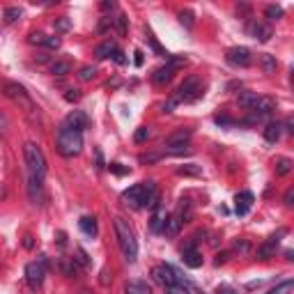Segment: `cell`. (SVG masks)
I'll return each instance as SVG.
<instances>
[{
  "label": "cell",
  "mask_w": 294,
  "mask_h": 294,
  "mask_svg": "<svg viewBox=\"0 0 294 294\" xmlns=\"http://www.w3.org/2000/svg\"><path fill=\"white\" fill-rule=\"evenodd\" d=\"M143 184H136L131 186V189H126L124 193H122V200H124V204H129V207H133V209H140V204H143Z\"/></svg>",
  "instance_id": "cell-11"
},
{
  "label": "cell",
  "mask_w": 294,
  "mask_h": 294,
  "mask_svg": "<svg viewBox=\"0 0 294 294\" xmlns=\"http://www.w3.org/2000/svg\"><path fill=\"white\" fill-rule=\"evenodd\" d=\"M115 51H117V44H115L113 39H106V42H101L95 48V55L99 60H106V58H113Z\"/></svg>",
  "instance_id": "cell-18"
},
{
  "label": "cell",
  "mask_w": 294,
  "mask_h": 294,
  "mask_svg": "<svg viewBox=\"0 0 294 294\" xmlns=\"http://www.w3.org/2000/svg\"><path fill=\"white\" fill-rule=\"evenodd\" d=\"M76 255H78V262H81V264H90V260H88V253H85L83 251V248H76Z\"/></svg>",
  "instance_id": "cell-48"
},
{
  "label": "cell",
  "mask_w": 294,
  "mask_h": 294,
  "mask_svg": "<svg viewBox=\"0 0 294 294\" xmlns=\"http://www.w3.org/2000/svg\"><path fill=\"white\" fill-rule=\"evenodd\" d=\"M292 159H288V156H281V159H276V175L278 177H285V175L292 173Z\"/></svg>",
  "instance_id": "cell-25"
},
{
  "label": "cell",
  "mask_w": 294,
  "mask_h": 294,
  "mask_svg": "<svg viewBox=\"0 0 294 294\" xmlns=\"http://www.w3.org/2000/svg\"><path fill=\"white\" fill-rule=\"evenodd\" d=\"M159 159H161V154H143L140 156L143 163H152V161H159Z\"/></svg>",
  "instance_id": "cell-50"
},
{
  "label": "cell",
  "mask_w": 294,
  "mask_h": 294,
  "mask_svg": "<svg viewBox=\"0 0 294 294\" xmlns=\"http://www.w3.org/2000/svg\"><path fill=\"white\" fill-rule=\"evenodd\" d=\"M7 129H9V122H7L5 113H2V110H0V133H5Z\"/></svg>",
  "instance_id": "cell-49"
},
{
  "label": "cell",
  "mask_w": 294,
  "mask_h": 294,
  "mask_svg": "<svg viewBox=\"0 0 294 294\" xmlns=\"http://www.w3.org/2000/svg\"><path fill=\"white\" fill-rule=\"evenodd\" d=\"M177 218H180L182 223H189L193 218V204L189 202V200H182L180 202V211H177Z\"/></svg>",
  "instance_id": "cell-27"
},
{
  "label": "cell",
  "mask_w": 294,
  "mask_h": 294,
  "mask_svg": "<svg viewBox=\"0 0 294 294\" xmlns=\"http://www.w3.org/2000/svg\"><path fill=\"white\" fill-rule=\"evenodd\" d=\"M163 223H166V209H163V207H156L154 216H152V223H150V230L152 232H156V234H161Z\"/></svg>",
  "instance_id": "cell-22"
},
{
  "label": "cell",
  "mask_w": 294,
  "mask_h": 294,
  "mask_svg": "<svg viewBox=\"0 0 294 294\" xmlns=\"http://www.w3.org/2000/svg\"><path fill=\"white\" fill-rule=\"evenodd\" d=\"M246 32L253 37V39H258V42H269L271 37H274V32H271V28L267 23H262V21H258V18H251L246 25Z\"/></svg>",
  "instance_id": "cell-9"
},
{
  "label": "cell",
  "mask_w": 294,
  "mask_h": 294,
  "mask_svg": "<svg viewBox=\"0 0 294 294\" xmlns=\"http://www.w3.org/2000/svg\"><path fill=\"white\" fill-rule=\"evenodd\" d=\"M283 136V124L281 122H269V124L264 126V140L271 145H276Z\"/></svg>",
  "instance_id": "cell-17"
},
{
  "label": "cell",
  "mask_w": 294,
  "mask_h": 294,
  "mask_svg": "<svg viewBox=\"0 0 294 294\" xmlns=\"http://www.w3.org/2000/svg\"><path fill=\"white\" fill-rule=\"evenodd\" d=\"M55 237H58V246L65 248V246H67V234H65V232H58Z\"/></svg>",
  "instance_id": "cell-56"
},
{
  "label": "cell",
  "mask_w": 294,
  "mask_h": 294,
  "mask_svg": "<svg viewBox=\"0 0 294 294\" xmlns=\"http://www.w3.org/2000/svg\"><path fill=\"white\" fill-rule=\"evenodd\" d=\"M150 136H152L150 129H147V126H140L138 131H136V136H133V138H136V143H145V140H150Z\"/></svg>",
  "instance_id": "cell-39"
},
{
  "label": "cell",
  "mask_w": 294,
  "mask_h": 294,
  "mask_svg": "<svg viewBox=\"0 0 294 294\" xmlns=\"http://www.w3.org/2000/svg\"><path fill=\"white\" fill-rule=\"evenodd\" d=\"M216 294H237V292H234V290L230 288V285H221V288L216 290Z\"/></svg>",
  "instance_id": "cell-54"
},
{
  "label": "cell",
  "mask_w": 294,
  "mask_h": 294,
  "mask_svg": "<svg viewBox=\"0 0 294 294\" xmlns=\"http://www.w3.org/2000/svg\"><path fill=\"white\" fill-rule=\"evenodd\" d=\"M113 25H115V30H117V35H126V28H129L126 14H117V16L113 18Z\"/></svg>",
  "instance_id": "cell-31"
},
{
  "label": "cell",
  "mask_w": 294,
  "mask_h": 294,
  "mask_svg": "<svg viewBox=\"0 0 294 294\" xmlns=\"http://www.w3.org/2000/svg\"><path fill=\"white\" fill-rule=\"evenodd\" d=\"M189 140H191V131L189 129H177L166 138L163 147H180V145H189Z\"/></svg>",
  "instance_id": "cell-15"
},
{
  "label": "cell",
  "mask_w": 294,
  "mask_h": 294,
  "mask_svg": "<svg viewBox=\"0 0 294 294\" xmlns=\"http://www.w3.org/2000/svg\"><path fill=\"white\" fill-rule=\"evenodd\" d=\"M214 122H216V124H221V126H230V124H234V120H230L228 115H216V117H214Z\"/></svg>",
  "instance_id": "cell-45"
},
{
  "label": "cell",
  "mask_w": 294,
  "mask_h": 294,
  "mask_svg": "<svg viewBox=\"0 0 294 294\" xmlns=\"http://www.w3.org/2000/svg\"><path fill=\"white\" fill-rule=\"evenodd\" d=\"M2 92H5V97H9L14 103H18L21 108H25L28 113H32L35 110V103H32V99H30V95L25 92V88L23 85H18V83H5L2 85Z\"/></svg>",
  "instance_id": "cell-5"
},
{
  "label": "cell",
  "mask_w": 294,
  "mask_h": 294,
  "mask_svg": "<svg viewBox=\"0 0 294 294\" xmlns=\"http://www.w3.org/2000/svg\"><path fill=\"white\" fill-rule=\"evenodd\" d=\"M115 228V237H117V244H120V251L124 255V260L129 264H133L138 260V241H136V234H133L131 225L124 221V218H115L113 221Z\"/></svg>",
  "instance_id": "cell-1"
},
{
  "label": "cell",
  "mask_w": 294,
  "mask_h": 294,
  "mask_svg": "<svg viewBox=\"0 0 294 294\" xmlns=\"http://www.w3.org/2000/svg\"><path fill=\"white\" fill-rule=\"evenodd\" d=\"M225 260H228V253H218L216 260H214V264H216V267H221V264L225 262Z\"/></svg>",
  "instance_id": "cell-55"
},
{
  "label": "cell",
  "mask_w": 294,
  "mask_h": 294,
  "mask_svg": "<svg viewBox=\"0 0 294 294\" xmlns=\"http://www.w3.org/2000/svg\"><path fill=\"white\" fill-rule=\"evenodd\" d=\"M292 200H294V189H292V186H290V189H288V193H285V204H288V207H292Z\"/></svg>",
  "instance_id": "cell-53"
},
{
  "label": "cell",
  "mask_w": 294,
  "mask_h": 294,
  "mask_svg": "<svg viewBox=\"0 0 294 294\" xmlns=\"http://www.w3.org/2000/svg\"><path fill=\"white\" fill-rule=\"evenodd\" d=\"M101 9H103V12H108V9H115V2H113V0H103V2H101Z\"/></svg>",
  "instance_id": "cell-57"
},
{
  "label": "cell",
  "mask_w": 294,
  "mask_h": 294,
  "mask_svg": "<svg viewBox=\"0 0 294 294\" xmlns=\"http://www.w3.org/2000/svg\"><path fill=\"white\" fill-rule=\"evenodd\" d=\"M95 74H97V67L88 65V67H83V69L78 72V78H81V81H92V78H95Z\"/></svg>",
  "instance_id": "cell-38"
},
{
  "label": "cell",
  "mask_w": 294,
  "mask_h": 294,
  "mask_svg": "<svg viewBox=\"0 0 294 294\" xmlns=\"http://www.w3.org/2000/svg\"><path fill=\"white\" fill-rule=\"evenodd\" d=\"M78 225H81V230H83L88 237H97V218L95 216H83L78 221Z\"/></svg>",
  "instance_id": "cell-24"
},
{
  "label": "cell",
  "mask_w": 294,
  "mask_h": 294,
  "mask_svg": "<svg viewBox=\"0 0 294 294\" xmlns=\"http://www.w3.org/2000/svg\"><path fill=\"white\" fill-rule=\"evenodd\" d=\"M168 65L173 67V69H177V67L186 65V58L184 55H168Z\"/></svg>",
  "instance_id": "cell-41"
},
{
  "label": "cell",
  "mask_w": 294,
  "mask_h": 294,
  "mask_svg": "<svg viewBox=\"0 0 294 294\" xmlns=\"http://www.w3.org/2000/svg\"><path fill=\"white\" fill-rule=\"evenodd\" d=\"M191 147L189 145H180V147H163V154H170V156H184V154H191Z\"/></svg>",
  "instance_id": "cell-32"
},
{
  "label": "cell",
  "mask_w": 294,
  "mask_h": 294,
  "mask_svg": "<svg viewBox=\"0 0 294 294\" xmlns=\"http://www.w3.org/2000/svg\"><path fill=\"white\" fill-rule=\"evenodd\" d=\"M260 95L258 92H241L239 95V106L241 108H246V110H253L255 108V103H258Z\"/></svg>",
  "instance_id": "cell-23"
},
{
  "label": "cell",
  "mask_w": 294,
  "mask_h": 294,
  "mask_svg": "<svg viewBox=\"0 0 294 294\" xmlns=\"http://www.w3.org/2000/svg\"><path fill=\"white\" fill-rule=\"evenodd\" d=\"M225 60H228L232 67H251L253 53L248 51L246 46H232V48H228V53H225Z\"/></svg>",
  "instance_id": "cell-8"
},
{
  "label": "cell",
  "mask_w": 294,
  "mask_h": 294,
  "mask_svg": "<svg viewBox=\"0 0 294 294\" xmlns=\"http://www.w3.org/2000/svg\"><path fill=\"white\" fill-rule=\"evenodd\" d=\"M95 156H97V168H99V170L106 168V163H103V156H101V150H95Z\"/></svg>",
  "instance_id": "cell-52"
},
{
  "label": "cell",
  "mask_w": 294,
  "mask_h": 294,
  "mask_svg": "<svg viewBox=\"0 0 294 294\" xmlns=\"http://www.w3.org/2000/svg\"><path fill=\"white\" fill-rule=\"evenodd\" d=\"M234 248H237V251H244V253H246V251H248V244H246V241H237V244H234Z\"/></svg>",
  "instance_id": "cell-60"
},
{
  "label": "cell",
  "mask_w": 294,
  "mask_h": 294,
  "mask_svg": "<svg viewBox=\"0 0 294 294\" xmlns=\"http://www.w3.org/2000/svg\"><path fill=\"white\" fill-rule=\"evenodd\" d=\"M28 196L35 204H39L44 200V182L35 180V177H28Z\"/></svg>",
  "instance_id": "cell-16"
},
{
  "label": "cell",
  "mask_w": 294,
  "mask_h": 294,
  "mask_svg": "<svg viewBox=\"0 0 294 294\" xmlns=\"http://www.w3.org/2000/svg\"><path fill=\"white\" fill-rule=\"evenodd\" d=\"M253 193L251 191H241L234 196V211H237V216H246L248 209H251V204H253Z\"/></svg>",
  "instance_id": "cell-13"
},
{
  "label": "cell",
  "mask_w": 294,
  "mask_h": 294,
  "mask_svg": "<svg viewBox=\"0 0 294 294\" xmlns=\"http://www.w3.org/2000/svg\"><path fill=\"white\" fill-rule=\"evenodd\" d=\"M110 25H113V18H110V16H103V18H101V23H99V28H97V30H99V32H106V30L110 28Z\"/></svg>",
  "instance_id": "cell-46"
},
{
  "label": "cell",
  "mask_w": 294,
  "mask_h": 294,
  "mask_svg": "<svg viewBox=\"0 0 294 294\" xmlns=\"http://www.w3.org/2000/svg\"><path fill=\"white\" fill-rule=\"evenodd\" d=\"M62 126L83 133V129L88 126V115H85L83 110H72V113L67 115V120H65V124H62Z\"/></svg>",
  "instance_id": "cell-12"
},
{
  "label": "cell",
  "mask_w": 294,
  "mask_h": 294,
  "mask_svg": "<svg viewBox=\"0 0 294 294\" xmlns=\"http://www.w3.org/2000/svg\"><path fill=\"white\" fill-rule=\"evenodd\" d=\"M124 292L126 294H152V290H150V285H147V283L133 281V283H129V285H126Z\"/></svg>",
  "instance_id": "cell-26"
},
{
  "label": "cell",
  "mask_w": 294,
  "mask_h": 294,
  "mask_svg": "<svg viewBox=\"0 0 294 294\" xmlns=\"http://www.w3.org/2000/svg\"><path fill=\"white\" fill-rule=\"evenodd\" d=\"M28 39H30V44H37V46H44V44H46V35H44V32H30Z\"/></svg>",
  "instance_id": "cell-40"
},
{
  "label": "cell",
  "mask_w": 294,
  "mask_h": 294,
  "mask_svg": "<svg viewBox=\"0 0 294 294\" xmlns=\"http://www.w3.org/2000/svg\"><path fill=\"white\" fill-rule=\"evenodd\" d=\"M133 55H136V60H133L136 62V67H143V51H136Z\"/></svg>",
  "instance_id": "cell-59"
},
{
  "label": "cell",
  "mask_w": 294,
  "mask_h": 294,
  "mask_svg": "<svg viewBox=\"0 0 294 294\" xmlns=\"http://www.w3.org/2000/svg\"><path fill=\"white\" fill-rule=\"evenodd\" d=\"M23 156H25L28 177H35V180L44 182V177H46V156H44L42 147H39L37 143H25Z\"/></svg>",
  "instance_id": "cell-3"
},
{
  "label": "cell",
  "mask_w": 294,
  "mask_h": 294,
  "mask_svg": "<svg viewBox=\"0 0 294 294\" xmlns=\"http://www.w3.org/2000/svg\"><path fill=\"white\" fill-rule=\"evenodd\" d=\"M173 74H175V69L170 65H166V67H159L154 74H152V83L154 85H166L173 78Z\"/></svg>",
  "instance_id": "cell-19"
},
{
  "label": "cell",
  "mask_w": 294,
  "mask_h": 294,
  "mask_svg": "<svg viewBox=\"0 0 294 294\" xmlns=\"http://www.w3.org/2000/svg\"><path fill=\"white\" fill-rule=\"evenodd\" d=\"M283 234H285V230H278V234H271L262 246H258V260H269L276 255V248H278V244H281Z\"/></svg>",
  "instance_id": "cell-10"
},
{
  "label": "cell",
  "mask_w": 294,
  "mask_h": 294,
  "mask_svg": "<svg viewBox=\"0 0 294 294\" xmlns=\"http://www.w3.org/2000/svg\"><path fill=\"white\" fill-rule=\"evenodd\" d=\"M166 294H189V290H186V285H170V288H166Z\"/></svg>",
  "instance_id": "cell-43"
},
{
  "label": "cell",
  "mask_w": 294,
  "mask_h": 294,
  "mask_svg": "<svg viewBox=\"0 0 294 294\" xmlns=\"http://www.w3.org/2000/svg\"><path fill=\"white\" fill-rule=\"evenodd\" d=\"M264 16L269 18V21H278V18L283 16V7H278V5H269L267 9H264Z\"/></svg>",
  "instance_id": "cell-33"
},
{
  "label": "cell",
  "mask_w": 294,
  "mask_h": 294,
  "mask_svg": "<svg viewBox=\"0 0 294 294\" xmlns=\"http://www.w3.org/2000/svg\"><path fill=\"white\" fill-rule=\"evenodd\" d=\"M69 72H72V62H67V60H55L51 65V74L53 76H67Z\"/></svg>",
  "instance_id": "cell-28"
},
{
  "label": "cell",
  "mask_w": 294,
  "mask_h": 294,
  "mask_svg": "<svg viewBox=\"0 0 294 294\" xmlns=\"http://www.w3.org/2000/svg\"><path fill=\"white\" fill-rule=\"evenodd\" d=\"M180 23L191 30V28H193V12H191V9H182V12H180Z\"/></svg>",
  "instance_id": "cell-36"
},
{
  "label": "cell",
  "mask_w": 294,
  "mask_h": 294,
  "mask_svg": "<svg viewBox=\"0 0 294 294\" xmlns=\"http://www.w3.org/2000/svg\"><path fill=\"white\" fill-rule=\"evenodd\" d=\"M274 110H276V99H271V97H260L258 103H255V108H253L251 113L260 115V117H269Z\"/></svg>",
  "instance_id": "cell-14"
},
{
  "label": "cell",
  "mask_w": 294,
  "mask_h": 294,
  "mask_svg": "<svg viewBox=\"0 0 294 294\" xmlns=\"http://www.w3.org/2000/svg\"><path fill=\"white\" fill-rule=\"evenodd\" d=\"M113 60L117 62V65H126V58H124V53H122V51H115V53H113Z\"/></svg>",
  "instance_id": "cell-51"
},
{
  "label": "cell",
  "mask_w": 294,
  "mask_h": 294,
  "mask_svg": "<svg viewBox=\"0 0 294 294\" xmlns=\"http://www.w3.org/2000/svg\"><path fill=\"white\" fill-rule=\"evenodd\" d=\"M81 294H90V292H81Z\"/></svg>",
  "instance_id": "cell-61"
},
{
  "label": "cell",
  "mask_w": 294,
  "mask_h": 294,
  "mask_svg": "<svg viewBox=\"0 0 294 294\" xmlns=\"http://www.w3.org/2000/svg\"><path fill=\"white\" fill-rule=\"evenodd\" d=\"M55 147H58L60 156L74 159V156H78L83 152V133L62 126L60 131H58V138H55Z\"/></svg>",
  "instance_id": "cell-2"
},
{
  "label": "cell",
  "mask_w": 294,
  "mask_h": 294,
  "mask_svg": "<svg viewBox=\"0 0 294 294\" xmlns=\"http://www.w3.org/2000/svg\"><path fill=\"white\" fill-rule=\"evenodd\" d=\"M292 288H294L292 281H283L281 285H276V288L271 290L269 294H290V292H292Z\"/></svg>",
  "instance_id": "cell-37"
},
{
  "label": "cell",
  "mask_w": 294,
  "mask_h": 294,
  "mask_svg": "<svg viewBox=\"0 0 294 294\" xmlns=\"http://www.w3.org/2000/svg\"><path fill=\"white\" fill-rule=\"evenodd\" d=\"M23 246H25V248H32V246H35V241H32L30 234H25V237H23Z\"/></svg>",
  "instance_id": "cell-58"
},
{
  "label": "cell",
  "mask_w": 294,
  "mask_h": 294,
  "mask_svg": "<svg viewBox=\"0 0 294 294\" xmlns=\"http://www.w3.org/2000/svg\"><path fill=\"white\" fill-rule=\"evenodd\" d=\"M260 62H262V69H264V74H274V72H276L278 62H276V58H274V55L264 53L262 58H260Z\"/></svg>",
  "instance_id": "cell-30"
},
{
  "label": "cell",
  "mask_w": 294,
  "mask_h": 294,
  "mask_svg": "<svg viewBox=\"0 0 294 294\" xmlns=\"http://www.w3.org/2000/svg\"><path fill=\"white\" fill-rule=\"evenodd\" d=\"M202 97V85H200V78L198 76H189L184 83L175 90V95L170 97L168 101L173 106H180V103H191V101H198Z\"/></svg>",
  "instance_id": "cell-4"
},
{
  "label": "cell",
  "mask_w": 294,
  "mask_h": 294,
  "mask_svg": "<svg viewBox=\"0 0 294 294\" xmlns=\"http://www.w3.org/2000/svg\"><path fill=\"white\" fill-rule=\"evenodd\" d=\"M200 173H202V168L196 166V163H186V166L177 168V175H182V177H198Z\"/></svg>",
  "instance_id": "cell-29"
},
{
  "label": "cell",
  "mask_w": 294,
  "mask_h": 294,
  "mask_svg": "<svg viewBox=\"0 0 294 294\" xmlns=\"http://www.w3.org/2000/svg\"><path fill=\"white\" fill-rule=\"evenodd\" d=\"M182 262H184L186 267H191V269H198V267H202V255H200L196 248L182 251Z\"/></svg>",
  "instance_id": "cell-20"
},
{
  "label": "cell",
  "mask_w": 294,
  "mask_h": 294,
  "mask_svg": "<svg viewBox=\"0 0 294 294\" xmlns=\"http://www.w3.org/2000/svg\"><path fill=\"white\" fill-rule=\"evenodd\" d=\"M21 16H23V9H21V7H7V9H5V18L9 21V23L18 21Z\"/></svg>",
  "instance_id": "cell-34"
},
{
  "label": "cell",
  "mask_w": 294,
  "mask_h": 294,
  "mask_svg": "<svg viewBox=\"0 0 294 294\" xmlns=\"http://www.w3.org/2000/svg\"><path fill=\"white\" fill-rule=\"evenodd\" d=\"M65 99H67V101H78V99H81V90H76V88H72V90H67Z\"/></svg>",
  "instance_id": "cell-44"
},
{
  "label": "cell",
  "mask_w": 294,
  "mask_h": 294,
  "mask_svg": "<svg viewBox=\"0 0 294 294\" xmlns=\"http://www.w3.org/2000/svg\"><path fill=\"white\" fill-rule=\"evenodd\" d=\"M55 30L58 32H69L72 30V18H67V16H62V18H55Z\"/></svg>",
  "instance_id": "cell-35"
},
{
  "label": "cell",
  "mask_w": 294,
  "mask_h": 294,
  "mask_svg": "<svg viewBox=\"0 0 294 294\" xmlns=\"http://www.w3.org/2000/svg\"><path fill=\"white\" fill-rule=\"evenodd\" d=\"M44 276H46V264L37 262L25 264V283L30 285V290H39L44 285Z\"/></svg>",
  "instance_id": "cell-7"
},
{
  "label": "cell",
  "mask_w": 294,
  "mask_h": 294,
  "mask_svg": "<svg viewBox=\"0 0 294 294\" xmlns=\"http://www.w3.org/2000/svg\"><path fill=\"white\" fill-rule=\"evenodd\" d=\"M152 278H154V283L163 285V288H170V285H184V283H182L180 271L173 269L170 264H156L154 269H152Z\"/></svg>",
  "instance_id": "cell-6"
},
{
  "label": "cell",
  "mask_w": 294,
  "mask_h": 294,
  "mask_svg": "<svg viewBox=\"0 0 294 294\" xmlns=\"http://www.w3.org/2000/svg\"><path fill=\"white\" fill-rule=\"evenodd\" d=\"M60 37H46V44L44 46H48V48H60Z\"/></svg>",
  "instance_id": "cell-47"
},
{
  "label": "cell",
  "mask_w": 294,
  "mask_h": 294,
  "mask_svg": "<svg viewBox=\"0 0 294 294\" xmlns=\"http://www.w3.org/2000/svg\"><path fill=\"white\" fill-rule=\"evenodd\" d=\"M108 168H110V173H115L117 177H122V175H129V168H124L122 163H108Z\"/></svg>",
  "instance_id": "cell-42"
},
{
  "label": "cell",
  "mask_w": 294,
  "mask_h": 294,
  "mask_svg": "<svg viewBox=\"0 0 294 294\" xmlns=\"http://www.w3.org/2000/svg\"><path fill=\"white\" fill-rule=\"evenodd\" d=\"M180 228H182L180 218H177V216H166V223H163L161 234H166V237H177V234H180Z\"/></svg>",
  "instance_id": "cell-21"
}]
</instances>
